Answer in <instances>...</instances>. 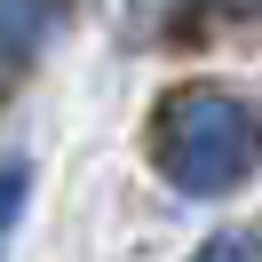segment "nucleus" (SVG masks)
Here are the masks:
<instances>
[{"instance_id": "obj_1", "label": "nucleus", "mask_w": 262, "mask_h": 262, "mask_svg": "<svg viewBox=\"0 0 262 262\" xmlns=\"http://www.w3.org/2000/svg\"><path fill=\"white\" fill-rule=\"evenodd\" d=\"M151 151H159L175 191L214 199V191H238L262 167V119L223 88H175L151 119Z\"/></svg>"}, {"instance_id": "obj_2", "label": "nucleus", "mask_w": 262, "mask_h": 262, "mask_svg": "<svg viewBox=\"0 0 262 262\" xmlns=\"http://www.w3.org/2000/svg\"><path fill=\"white\" fill-rule=\"evenodd\" d=\"M56 0H0V64H24L32 56V40L48 32Z\"/></svg>"}, {"instance_id": "obj_3", "label": "nucleus", "mask_w": 262, "mask_h": 262, "mask_svg": "<svg viewBox=\"0 0 262 262\" xmlns=\"http://www.w3.org/2000/svg\"><path fill=\"white\" fill-rule=\"evenodd\" d=\"M191 262H262V238H254V230H214Z\"/></svg>"}, {"instance_id": "obj_4", "label": "nucleus", "mask_w": 262, "mask_h": 262, "mask_svg": "<svg viewBox=\"0 0 262 262\" xmlns=\"http://www.w3.org/2000/svg\"><path fill=\"white\" fill-rule=\"evenodd\" d=\"M24 191H32V167H24V159H8V167H0V238L16 230V214H24Z\"/></svg>"}]
</instances>
